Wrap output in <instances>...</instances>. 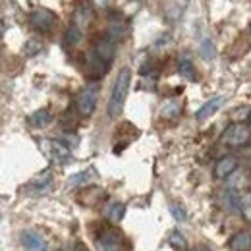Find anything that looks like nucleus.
Listing matches in <instances>:
<instances>
[{
  "label": "nucleus",
  "mask_w": 251,
  "mask_h": 251,
  "mask_svg": "<svg viewBox=\"0 0 251 251\" xmlns=\"http://www.w3.org/2000/svg\"><path fill=\"white\" fill-rule=\"evenodd\" d=\"M93 16H95L93 6H91L89 2H79V4L75 6V10H74V18H72V22H74V25H77L79 29H83L85 25L91 24Z\"/></svg>",
  "instance_id": "8"
},
{
  "label": "nucleus",
  "mask_w": 251,
  "mask_h": 251,
  "mask_svg": "<svg viewBox=\"0 0 251 251\" xmlns=\"http://www.w3.org/2000/svg\"><path fill=\"white\" fill-rule=\"evenodd\" d=\"M228 246H230V250L232 251H250L251 250V234L250 232H246V230L234 234V236L230 238Z\"/></svg>",
  "instance_id": "12"
},
{
  "label": "nucleus",
  "mask_w": 251,
  "mask_h": 251,
  "mask_svg": "<svg viewBox=\"0 0 251 251\" xmlns=\"http://www.w3.org/2000/svg\"><path fill=\"white\" fill-rule=\"evenodd\" d=\"M224 100H226V97L224 95H219V97H213L211 100H207L197 112H195V118L197 120H205V118H209V116H213L217 110H219L220 106L224 104Z\"/></svg>",
  "instance_id": "10"
},
{
  "label": "nucleus",
  "mask_w": 251,
  "mask_h": 251,
  "mask_svg": "<svg viewBox=\"0 0 251 251\" xmlns=\"http://www.w3.org/2000/svg\"><path fill=\"white\" fill-rule=\"evenodd\" d=\"M251 131L246 124H230L222 133V141L230 147H242L250 141Z\"/></svg>",
  "instance_id": "5"
},
{
  "label": "nucleus",
  "mask_w": 251,
  "mask_h": 251,
  "mask_svg": "<svg viewBox=\"0 0 251 251\" xmlns=\"http://www.w3.org/2000/svg\"><path fill=\"white\" fill-rule=\"evenodd\" d=\"M240 213L248 220H251V193L240 195Z\"/></svg>",
  "instance_id": "17"
},
{
  "label": "nucleus",
  "mask_w": 251,
  "mask_h": 251,
  "mask_svg": "<svg viewBox=\"0 0 251 251\" xmlns=\"http://www.w3.org/2000/svg\"><path fill=\"white\" fill-rule=\"evenodd\" d=\"M178 66H180V74L186 77V79H195V68L191 64V58L188 54H182L178 58Z\"/></svg>",
  "instance_id": "14"
},
{
  "label": "nucleus",
  "mask_w": 251,
  "mask_h": 251,
  "mask_svg": "<svg viewBox=\"0 0 251 251\" xmlns=\"http://www.w3.org/2000/svg\"><path fill=\"white\" fill-rule=\"evenodd\" d=\"M168 242H170V246L176 248V250H186V238H184L180 232H172Z\"/></svg>",
  "instance_id": "21"
},
{
  "label": "nucleus",
  "mask_w": 251,
  "mask_h": 251,
  "mask_svg": "<svg viewBox=\"0 0 251 251\" xmlns=\"http://www.w3.org/2000/svg\"><path fill=\"white\" fill-rule=\"evenodd\" d=\"M33 186H35V188H39L41 191H43L45 188H49V186H50V172H49V170H45L43 174H39V176L33 180Z\"/></svg>",
  "instance_id": "19"
},
{
  "label": "nucleus",
  "mask_w": 251,
  "mask_h": 251,
  "mask_svg": "<svg viewBox=\"0 0 251 251\" xmlns=\"http://www.w3.org/2000/svg\"><path fill=\"white\" fill-rule=\"evenodd\" d=\"M124 211L126 207L122 203H112L108 207V211H106V217L112 220V222H118V220H122V217H124Z\"/></svg>",
  "instance_id": "16"
},
{
  "label": "nucleus",
  "mask_w": 251,
  "mask_h": 251,
  "mask_svg": "<svg viewBox=\"0 0 251 251\" xmlns=\"http://www.w3.org/2000/svg\"><path fill=\"white\" fill-rule=\"evenodd\" d=\"M250 122H251V114H250Z\"/></svg>",
  "instance_id": "26"
},
{
  "label": "nucleus",
  "mask_w": 251,
  "mask_h": 251,
  "mask_svg": "<svg viewBox=\"0 0 251 251\" xmlns=\"http://www.w3.org/2000/svg\"><path fill=\"white\" fill-rule=\"evenodd\" d=\"M129 83H131V72H129V68H122L114 81L110 99H108V116L110 118H118L122 114L127 91H129Z\"/></svg>",
  "instance_id": "2"
},
{
  "label": "nucleus",
  "mask_w": 251,
  "mask_h": 251,
  "mask_svg": "<svg viewBox=\"0 0 251 251\" xmlns=\"http://www.w3.org/2000/svg\"><path fill=\"white\" fill-rule=\"evenodd\" d=\"M83 178H87V172H79V174L72 176V178H70V184H72V186H77V184L83 182Z\"/></svg>",
  "instance_id": "24"
},
{
  "label": "nucleus",
  "mask_w": 251,
  "mask_h": 251,
  "mask_svg": "<svg viewBox=\"0 0 251 251\" xmlns=\"http://www.w3.org/2000/svg\"><path fill=\"white\" fill-rule=\"evenodd\" d=\"M97 99H99V83L91 81L75 97V108H77L79 116L87 118V116L93 114L95 106H97Z\"/></svg>",
  "instance_id": "3"
},
{
  "label": "nucleus",
  "mask_w": 251,
  "mask_h": 251,
  "mask_svg": "<svg viewBox=\"0 0 251 251\" xmlns=\"http://www.w3.org/2000/svg\"><path fill=\"white\" fill-rule=\"evenodd\" d=\"M236 166H238V160L236 157H222L217 162V166H215V176L222 180V178H226V176H230L234 170H236Z\"/></svg>",
  "instance_id": "11"
},
{
  "label": "nucleus",
  "mask_w": 251,
  "mask_h": 251,
  "mask_svg": "<svg viewBox=\"0 0 251 251\" xmlns=\"http://www.w3.org/2000/svg\"><path fill=\"white\" fill-rule=\"evenodd\" d=\"M97 244L100 251H118L122 246V236L118 230L110 228L108 224L100 226V234L97 236Z\"/></svg>",
  "instance_id": "6"
},
{
  "label": "nucleus",
  "mask_w": 251,
  "mask_h": 251,
  "mask_svg": "<svg viewBox=\"0 0 251 251\" xmlns=\"http://www.w3.org/2000/svg\"><path fill=\"white\" fill-rule=\"evenodd\" d=\"M81 37H83V29H79L77 25H70L68 27V31L64 35V43H66V47H75L79 41H81Z\"/></svg>",
  "instance_id": "13"
},
{
  "label": "nucleus",
  "mask_w": 251,
  "mask_h": 251,
  "mask_svg": "<svg viewBox=\"0 0 251 251\" xmlns=\"http://www.w3.org/2000/svg\"><path fill=\"white\" fill-rule=\"evenodd\" d=\"M22 244L29 251H47V242L43 240L41 234H37L35 230H25L22 232Z\"/></svg>",
  "instance_id": "9"
},
{
  "label": "nucleus",
  "mask_w": 251,
  "mask_h": 251,
  "mask_svg": "<svg viewBox=\"0 0 251 251\" xmlns=\"http://www.w3.org/2000/svg\"><path fill=\"white\" fill-rule=\"evenodd\" d=\"M199 50H201V56H203L205 60H211V58L215 56V47H213V43H211L209 39H203V41H201Z\"/></svg>",
  "instance_id": "18"
},
{
  "label": "nucleus",
  "mask_w": 251,
  "mask_h": 251,
  "mask_svg": "<svg viewBox=\"0 0 251 251\" xmlns=\"http://www.w3.org/2000/svg\"><path fill=\"white\" fill-rule=\"evenodd\" d=\"M41 147L47 157L58 164H66L70 160V149L60 141H41Z\"/></svg>",
  "instance_id": "7"
},
{
  "label": "nucleus",
  "mask_w": 251,
  "mask_h": 251,
  "mask_svg": "<svg viewBox=\"0 0 251 251\" xmlns=\"http://www.w3.org/2000/svg\"><path fill=\"white\" fill-rule=\"evenodd\" d=\"M191 251H213V250H209L207 246H195V248H193Z\"/></svg>",
  "instance_id": "25"
},
{
  "label": "nucleus",
  "mask_w": 251,
  "mask_h": 251,
  "mask_svg": "<svg viewBox=\"0 0 251 251\" xmlns=\"http://www.w3.org/2000/svg\"><path fill=\"white\" fill-rule=\"evenodd\" d=\"M170 209H172V215H174V217H176L178 220H186V213H184V209H182V207H178V205H172Z\"/></svg>",
  "instance_id": "23"
},
{
  "label": "nucleus",
  "mask_w": 251,
  "mask_h": 251,
  "mask_svg": "<svg viewBox=\"0 0 251 251\" xmlns=\"http://www.w3.org/2000/svg\"><path fill=\"white\" fill-rule=\"evenodd\" d=\"M41 49H43L41 43H35V39H31V41L27 43V47H25V52H27V54H37Z\"/></svg>",
  "instance_id": "22"
},
{
  "label": "nucleus",
  "mask_w": 251,
  "mask_h": 251,
  "mask_svg": "<svg viewBox=\"0 0 251 251\" xmlns=\"http://www.w3.org/2000/svg\"><path fill=\"white\" fill-rule=\"evenodd\" d=\"M50 112L47 110V108H43V110H37V112H33L31 116H29V124L33 127H43V126H47L50 122Z\"/></svg>",
  "instance_id": "15"
},
{
  "label": "nucleus",
  "mask_w": 251,
  "mask_h": 251,
  "mask_svg": "<svg viewBox=\"0 0 251 251\" xmlns=\"http://www.w3.org/2000/svg\"><path fill=\"white\" fill-rule=\"evenodd\" d=\"M176 114H180V104L178 102H166L164 106H162V116H166V118H174Z\"/></svg>",
  "instance_id": "20"
},
{
  "label": "nucleus",
  "mask_w": 251,
  "mask_h": 251,
  "mask_svg": "<svg viewBox=\"0 0 251 251\" xmlns=\"http://www.w3.org/2000/svg\"><path fill=\"white\" fill-rule=\"evenodd\" d=\"M114 52H116V39L110 37L108 33L100 35L93 43L91 50L87 52V70L97 75H104L114 60Z\"/></svg>",
  "instance_id": "1"
},
{
  "label": "nucleus",
  "mask_w": 251,
  "mask_h": 251,
  "mask_svg": "<svg viewBox=\"0 0 251 251\" xmlns=\"http://www.w3.org/2000/svg\"><path fill=\"white\" fill-rule=\"evenodd\" d=\"M56 22H58L56 14L47 8H37L29 14V25L37 33H50L52 27L56 25Z\"/></svg>",
  "instance_id": "4"
}]
</instances>
